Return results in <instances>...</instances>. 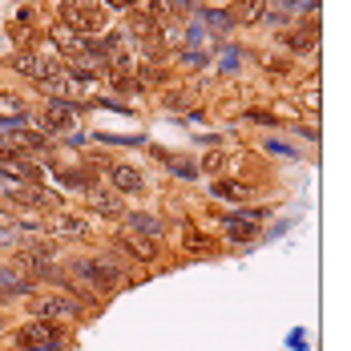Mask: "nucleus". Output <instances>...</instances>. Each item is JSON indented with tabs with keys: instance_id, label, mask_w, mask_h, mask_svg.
<instances>
[{
	"instance_id": "1",
	"label": "nucleus",
	"mask_w": 351,
	"mask_h": 351,
	"mask_svg": "<svg viewBox=\"0 0 351 351\" xmlns=\"http://www.w3.org/2000/svg\"><path fill=\"white\" fill-rule=\"evenodd\" d=\"M40 89L53 97V101H81L89 89H93V77L89 73H73V69H53L45 81H40Z\"/></svg>"
},
{
	"instance_id": "2",
	"label": "nucleus",
	"mask_w": 351,
	"mask_h": 351,
	"mask_svg": "<svg viewBox=\"0 0 351 351\" xmlns=\"http://www.w3.org/2000/svg\"><path fill=\"white\" fill-rule=\"evenodd\" d=\"M0 194L21 202V206H36V210H53L57 206V194L45 190L40 182H8V178H0Z\"/></svg>"
},
{
	"instance_id": "3",
	"label": "nucleus",
	"mask_w": 351,
	"mask_h": 351,
	"mask_svg": "<svg viewBox=\"0 0 351 351\" xmlns=\"http://www.w3.org/2000/svg\"><path fill=\"white\" fill-rule=\"evenodd\" d=\"M65 25H69L77 36L89 40V36L106 33L109 21H106V8H101V4H69V8H65Z\"/></svg>"
},
{
	"instance_id": "4",
	"label": "nucleus",
	"mask_w": 351,
	"mask_h": 351,
	"mask_svg": "<svg viewBox=\"0 0 351 351\" xmlns=\"http://www.w3.org/2000/svg\"><path fill=\"white\" fill-rule=\"evenodd\" d=\"M16 348L21 351H57L61 348V331L49 319H33L16 331Z\"/></svg>"
},
{
	"instance_id": "5",
	"label": "nucleus",
	"mask_w": 351,
	"mask_h": 351,
	"mask_svg": "<svg viewBox=\"0 0 351 351\" xmlns=\"http://www.w3.org/2000/svg\"><path fill=\"white\" fill-rule=\"evenodd\" d=\"M73 279H85L93 291H109L113 282H117V271L109 267V263H101V258H89V263H73L69 267Z\"/></svg>"
},
{
	"instance_id": "6",
	"label": "nucleus",
	"mask_w": 351,
	"mask_h": 351,
	"mask_svg": "<svg viewBox=\"0 0 351 351\" xmlns=\"http://www.w3.org/2000/svg\"><path fill=\"white\" fill-rule=\"evenodd\" d=\"M33 315L36 319H77V303L73 299H57V295H45V299H33Z\"/></svg>"
},
{
	"instance_id": "7",
	"label": "nucleus",
	"mask_w": 351,
	"mask_h": 351,
	"mask_svg": "<svg viewBox=\"0 0 351 351\" xmlns=\"http://www.w3.org/2000/svg\"><path fill=\"white\" fill-rule=\"evenodd\" d=\"M12 65L25 73V77H33V81H45L53 69H61L57 61H45V57H40V53H33V49H21V53L12 57Z\"/></svg>"
},
{
	"instance_id": "8",
	"label": "nucleus",
	"mask_w": 351,
	"mask_h": 351,
	"mask_svg": "<svg viewBox=\"0 0 351 351\" xmlns=\"http://www.w3.org/2000/svg\"><path fill=\"white\" fill-rule=\"evenodd\" d=\"M77 106L73 101H45V130H69V125H77Z\"/></svg>"
},
{
	"instance_id": "9",
	"label": "nucleus",
	"mask_w": 351,
	"mask_h": 351,
	"mask_svg": "<svg viewBox=\"0 0 351 351\" xmlns=\"http://www.w3.org/2000/svg\"><path fill=\"white\" fill-rule=\"evenodd\" d=\"M258 218H263L258 210L230 214V218H226V239H230V243H250V239L258 234Z\"/></svg>"
},
{
	"instance_id": "10",
	"label": "nucleus",
	"mask_w": 351,
	"mask_h": 351,
	"mask_svg": "<svg viewBox=\"0 0 351 351\" xmlns=\"http://www.w3.org/2000/svg\"><path fill=\"white\" fill-rule=\"evenodd\" d=\"M121 246H125L134 258H141V263H154V258H158V246H154V239H149V234H138V230H130V226L121 230Z\"/></svg>"
},
{
	"instance_id": "11",
	"label": "nucleus",
	"mask_w": 351,
	"mask_h": 351,
	"mask_svg": "<svg viewBox=\"0 0 351 351\" xmlns=\"http://www.w3.org/2000/svg\"><path fill=\"white\" fill-rule=\"evenodd\" d=\"M109 182H113V190H121V194H141V190H145V178H141V170H134V166H113V170H109Z\"/></svg>"
},
{
	"instance_id": "12",
	"label": "nucleus",
	"mask_w": 351,
	"mask_h": 351,
	"mask_svg": "<svg viewBox=\"0 0 351 351\" xmlns=\"http://www.w3.org/2000/svg\"><path fill=\"white\" fill-rule=\"evenodd\" d=\"M263 8H267V0H239L226 16H230V25L239 29V25H254V21L263 16Z\"/></svg>"
},
{
	"instance_id": "13",
	"label": "nucleus",
	"mask_w": 351,
	"mask_h": 351,
	"mask_svg": "<svg viewBox=\"0 0 351 351\" xmlns=\"http://www.w3.org/2000/svg\"><path fill=\"white\" fill-rule=\"evenodd\" d=\"M287 45L295 49V53H311L319 45V25L315 21H307V25H299L295 33H287Z\"/></svg>"
},
{
	"instance_id": "14",
	"label": "nucleus",
	"mask_w": 351,
	"mask_h": 351,
	"mask_svg": "<svg viewBox=\"0 0 351 351\" xmlns=\"http://www.w3.org/2000/svg\"><path fill=\"white\" fill-rule=\"evenodd\" d=\"M186 250H190L194 258H206V254H214V243L198 230V226H186Z\"/></svg>"
},
{
	"instance_id": "15",
	"label": "nucleus",
	"mask_w": 351,
	"mask_h": 351,
	"mask_svg": "<svg viewBox=\"0 0 351 351\" xmlns=\"http://www.w3.org/2000/svg\"><path fill=\"white\" fill-rule=\"evenodd\" d=\"M214 194H218V198H230V202H246L254 190H250L246 182H218V186H214Z\"/></svg>"
},
{
	"instance_id": "16",
	"label": "nucleus",
	"mask_w": 351,
	"mask_h": 351,
	"mask_svg": "<svg viewBox=\"0 0 351 351\" xmlns=\"http://www.w3.org/2000/svg\"><path fill=\"white\" fill-rule=\"evenodd\" d=\"M89 202L101 214H121V198L117 194H101V190H89Z\"/></svg>"
},
{
	"instance_id": "17",
	"label": "nucleus",
	"mask_w": 351,
	"mask_h": 351,
	"mask_svg": "<svg viewBox=\"0 0 351 351\" xmlns=\"http://www.w3.org/2000/svg\"><path fill=\"white\" fill-rule=\"evenodd\" d=\"M25 113V101L21 97H8V93H0V121H8V117H21Z\"/></svg>"
},
{
	"instance_id": "18",
	"label": "nucleus",
	"mask_w": 351,
	"mask_h": 351,
	"mask_svg": "<svg viewBox=\"0 0 351 351\" xmlns=\"http://www.w3.org/2000/svg\"><path fill=\"white\" fill-rule=\"evenodd\" d=\"M130 230H138V234H149V239H154V234H158L162 226H158V222H154L149 214H134V218H130Z\"/></svg>"
},
{
	"instance_id": "19",
	"label": "nucleus",
	"mask_w": 351,
	"mask_h": 351,
	"mask_svg": "<svg viewBox=\"0 0 351 351\" xmlns=\"http://www.w3.org/2000/svg\"><path fill=\"white\" fill-rule=\"evenodd\" d=\"M8 291L16 295V291H29V287H25V279H21V275H12V271H0V295H8Z\"/></svg>"
},
{
	"instance_id": "20",
	"label": "nucleus",
	"mask_w": 351,
	"mask_h": 351,
	"mask_svg": "<svg viewBox=\"0 0 351 351\" xmlns=\"http://www.w3.org/2000/svg\"><path fill=\"white\" fill-rule=\"evenodd\" d=\"M12 234H16V218H12V214H4V210H0V243H8Z\"/></svg>"
},
{
	"instance_id": "21",
	"label": "nucleus",
	"mask_w": 351,
	"mask_h": 351,
	"mask_svg": "<svg viewBox=\"0 0 351 351\" xmlns=\"http://www.w3.org/2000/svg\"><path fill=\"white\" fill-rule=\"evenodd\" d=\"M57 230H61V234H85V222H77V218H57Z\"/></svg>"
},
{
	"instance_id": "22",
	"label": "nucleus",
	"mask_w": 351,
	"mask_h": 351,
	"mask_svg": "<svg viewBox=\"0 0 351 351\" xmlns=\"http://www.w3.org/2000/svg\"><path fill=\"white\" fill-rule=\"evenodd\" d=\"M222 166H226V158H222V154H210V158H202V170H206V174H222Z\"/></svg>"
},
{
	"instance_id": "23",
	"label": "nucleus",
	"mask_w": 351,
	"mask_h": 351,
	"mask_svg": "<svg viewBox=\"0 0 351 351\" xmlns=\"http://www.w3.org/2000/svg\"><path fill=\"white\" fill-rule=\"evenodd\" d=\"M206 21H210V25H218V33H226V29H234L226 12H206Z\"/></svg>"
},
{
	"instance_id": "24",
	"label": "nucleus",
	"mask_w": 351,
	"mask_h": 351,
	"mask_svg": "<svg viewBox=\"0 0 351 351\" xmlns=\"http://www.w3.org/2000/svg\"><path fill=\"white\" fill-rule=\"evenodd\" d=\"M170 170H174V174H182V178H194V174H198V166H190V162H174V158H170Z\"/></svg>"
},
{
	"instance_id": "25",
	"label": "nucleus",
	"mask_w": 351,
	"mask_h": 351,
	"mask_svg": "<svg viewBox=\"0 0 351 351\" xmlns=\"http://www.w3.org/2000/svg\"><path fill=\"white\" fill-rule=\"evenodd\" d=\"M138 0H101V8H134Z\"/></svg>"
},
{
	"instance_id": "26",
	"label": "nucleus",
	"mask_w": 351,
	"mask_h": 351,
	"mask_svg": "<svg viewBox=\"0 0 351 351\" xmlns=\"http://www.w3.org/2000/svg\"><path fill=\"white\" fill-rule=\"evenodd\" d=\"M291 348H307V335L303 331H291Z\"/></svg>"
},
{
	"instance_id": "27",
	"label": "nucleus",
	"mask_w": 351,
	"mask_h": 351,
	"mask_svg": "<svg viewBox=\"0 0 351 351\" xmlns=\"http://www.w3.org/2000/svg\"><path fill=\"white\" fill-rule=\"evenodd\" d=\"M291 226H295V222H279V226H275V230H271V234H267V239H279V234H287V230H291Z\"/></svg>"
}]
</instances>
